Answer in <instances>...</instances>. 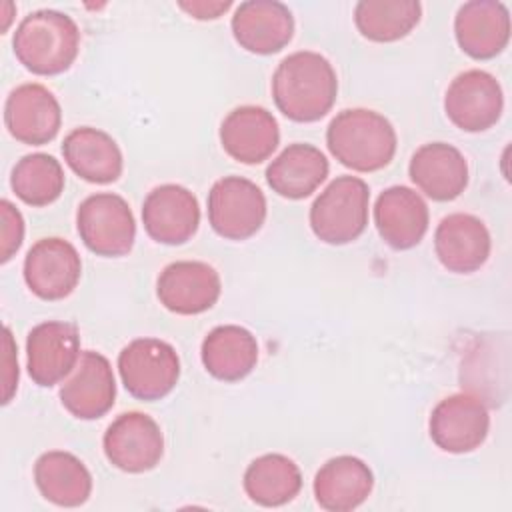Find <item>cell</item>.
<instances>
[{
    "label": "cell",
    "mask_w": 512,
    "mask_h": 512,
    "mask_svg": "<svg viewBox=\"0 0 512 512\" xmlns=\"http://www.w3.org/2000/svg\"><path fill=\"white\" fill-rule=\"evenodd\" d=\"M338 94V78L330 60L312 50L288 54L272 74L276 108L294 122L324 118Z\"/></svg>",
    "instance_id": "obj_1"
},
{
    "label": "cell",
    "mask_w": 512,
    "mask_h": 512,
    "mask_svg": "<svg viewBox=\"0 0 512 512\" xmlns=\"http://www.w3.org/2000/svg\"><path fill=\"white\" fill-rule=\"evenodd\" d=\"M396 130L386 116L368 108L338 112L326 130L330 154L354 172L386 168L396 154Z\"/></svg>",
    "instance_id": "obj_2"
},
{
    "label": "cell",
    "mask_w": 512,
    "mask_h": 512,
    "mask_svg": "<svg viewBox=\"0 0 512 512\" xmlns=\"http://www.w3.org/2000/svg\"><path fill=\"white\" fill-rule=\"evenodd\" d=\"M12 48L18 62L38 76L66 72L80 50L78 24L58 10H36L18 24Z\"/></svg>",
    "instance_id": "obj_3"
},
{
    "label": "cell",
    "mask_w": 512,
    "mask_h": 512,
    "mask_svg": "<svg viewBox=\"0 0 512 512\" xmlns=\"http://www.w3.org/2000/svg\"><path fill=\"white\" fill-rule=\"evenodd\" d=\"M368 206V184L358 176H338L312 202L310 228L324 244H350L368 226Z\"/></svg>",
    "instance_id": "obj_4"
},
{
    "label": "cell",
    "mask_w": 512,
    "mask_h": 512,
    "mask_svg": "<svg viewBox=\"0 0 512 512\" xmlns=\"http://www.w3.org/2000/svg\"><path fill=\"white\" fill-rule=\"evenodd\" d=\"M118 372L130 396L154 402L178 384L180 358L176 348L160 338H136L120 350Z\"/></svg>",
    "instance_id": "obj_5"
},
{
    "label": "cell",
    "mask_w": 512,
    "mask_h": 512,
    "mask_svg": "<svg viewBox=\"0 0 512 512\" xmlns=\"http://www.w3.org/2000/svg\"><path fill=\"white\" fill-rule=\"evenodd\" d=\"M76 230L84 246L106 258L126 256L136 240V220L128 202L112 192H96L80 202Z\"/></svg>",
    "instance_id": "obj_6"
},
{
    "label": "cell",
    "mask_w": 512,
    "mask_h": 512,
    "mask_svg": "<svg viewBox=\"0 0 512 512\" xmlns=\"http://www.w3.org/2000/svg\"><path fill=\"white\" fill-rule=\"evenodd\" d=\"M266 220L264 192L248 178L224 176L208 192V222L226 240L254 236Z\"/></svg>",
    "instance_id": "obj_7"
},
{
    "label": "cell",
    "mask_w": 512,
    "mask_h": 512,
    "mask_svg": "<svg viewBox=\"0 0 512 512\" xmlns=\"http://www.w3.org/2000/svg\"><path fill=\"white\" fill-rule=\"evenodd\" d=\"M102 446L114 468L128 474H142L160 464L164 436L152 416L144 412H124L106 428Z\"/></svg>",
    "instance_id": "obj_8"
},
{
    "label": "cell",
    "mask_w": 512,
    "mask_h": 512,
    "mask_svg": "<svg viewBox=\"0 0 512 512\" xmlns=\"http://www.w3.org/2000/svg\"><path fill=\"white\" fill-rule=\"evenodd\" d=\"M504 110L500 82L486 70L460 72L446 88L444 112L448 120L464 132H484L492 128Z\"/></svg>",
    "instance_id": "obj_9"
},
{
    "label": "cell",
    "mask_w": 512,
    "mask_h": 512,
    "mask_svg": "<svg viewBox=\"0 0 512 512\" xmlns=\"http://www.w3.org/2000/svg\"><path fill=\"white\" fill-rule=\"evenodd\" d=\"M428 430L440 450L468 454L484 444L490 430V414L482 398L470 392H458L434 406Z\"/></svg>",
    "instance_id": "obj_10"
},
{
    "label": "cell",
    "mask_w": 512,
    "mask_h": 512,
    "mask_svg": "<svg viewBox=\"0 0 512 512\" xmlns=\"http://www.w3.org/2000/svg\"><path fill=\"white\" fill-rule=\"evenodd\" d=\"M82 276L78 250L64 238L50 236L32 244L24 258V282L42 300L54 302L70 296Z\"/></svg>",
    "instance_id": "obj_11"
},
{
    "label": "cell",
    "mask_w": 512,
    "mask_h": 512,
    "mask_svg": "<svg viewBox=\"0 0 512 512\" xmlns=\"http://www.w3.org/2000/svg\"><path fill=\"white\" fill-rule=\"evenodd\" d=\"M80 354V334L72 322L48 320L28 332L26 368L38 386L50 388L66 380Z\"/></svg>",
    "instance_id": "obj_12"
},
{
    "label": "cell",
    "mask_w": 512,
    "mask_h": 512,
    "mask_svg": "<svg viewBox=\"0 0 512 512\" xmlns=\"http://www.w3.org/2000/svg\"><path fill=\"white\" fill-rule=\"evenodd\" d=\"M222 292L220 274L206 262L178 260L168 264L156 280L160 304L182 316H194L210 310Z\"/></svg>",
    "instance_id": "obj_13"
},
{
    "label": "cell",
    "mask_w": 512,
    "mask_h": 512,
    "mask_svg": "<svg viewBox=\"0 0 512 512\" xmlns=\"http://www.w3.org/2000/svg\"><path fill=\"white\" fill-rule=\"evenodd\" d=\"M142 224L146 234L158 244H184L196 234L200 224L198 200L180 184L156 186L144 198Z\"/></svg>",
    "instance_id": "obj_14"
},
{
    "label": "cell",
    "mask_w": 512,
    "mask_h": 512,
    "mask_svg": "<svg viewBox=\"0 0 512 512\" xmlns=\"http://www.w3.org/2000/svg\"><path fill=\"white\" fill-rule=\"evenodd\" d=\"M4 124L18 142L42 146L56 138L62 124V110L56 96L46 86L28 82L8 94Z\"/></svg>",
    "instance_id": "obj_15"
},
{
    "label": "cell",
    "mask_w": 512,
    "mask_h": 512,
    "mask_svg": "<svg viewBox=\"0 0 512 512\" xmlns=\"http://www.w3.org/2000/svg\"><path fill=\"white\" fill-rule=\"evenodd\" d=\"M116 400V380L108 358L86 350L60 386L62 406L80 420L102 418Z\"/></svg>",
    "instance_id": "obj_16"
},
{
    "label": "cell",
    "mask_w": 512,
    "mask_h": 512,
    "mask_svg": "<svg viewBox=\"0 0 512 512\" xmlns=\"http://www.w3.org/2000/svg\"><path fill=\"white\" fill-rule=\"evenodd\" d=\"M230 26L240 48L260 56L280 52L294 36V16L286 4L276 0L242 2Z\"/></svg>",
    "instance_id": "obj_17"
},
{
    "label": "cell",
    "mask_w": 512,
    "mask_h": 512,
    "mask_svg": "<svg viewBox=\"0 0 512 512\" xmlns=\"http://www.w3.org/2000/svg\"><path fill=\"white\" fill-rule=\"evenodd\" d=\"M490 248V232L474 214H448L436 226L434 252L448 272L470 274L480 270L490 256Z\"/></svg>",
    "instance_id": "obj_18"
},
{
    "label": "cell",
    "mask_w": 512,
    "mask_h": 512,
    "mask_svg": "<svg viewBox=\"0 0 512 512\" xmlns=\"http://www.w3.org/2000/svg\"><path fill=\"white\" fill-rule=\"evenodd\" d=\"M454 36L464 54L490 60L510 42V12L496 0L464 2L454 18Z\"/></svg>",
    "instance_id": "obj_19"
},
{
    "label": "cell",
    "mask_w": 512,
    "mask_h": 512,
    "mask_svg": "<svg viewBox=\"0 0 512 512\" xmlns=\"http://www.w3.org/2000/svg\"><path fill=\"white\" fill-rule=\"evenodd\" d=\"M280 142L278 122L262 106H238L220 124L224 152L242 164H260L272 156Z\"/></svg>",
    "instance_id": "obj_20"
},
{
    "label": "cell",
    "mask_w": 512,
    "mask_h": 512,
    "mask_svg": "<svg viewBox=\"0 0 512 512\" xmlns=\"http://www.w3.org/2000/svg\"><path fill=\"white\" fill-rule=\"evenodd\" d=\"M408 176L428 198L450 202L468 186V162L456 146L428 142L412 154Z\"/></svg>",
    "instance_id": "obj_21"
},
{
    "label": "cell",
    "mask_w": 512,
    "mask_h": 512,
    "mask_svg": "<svg viewBox=\"0 0 512 512\" xmlns=\"http://www.w3.org/2000/svg\"><path fill=\"white\" fill-rule=\"evenodd\" d=\"M430 214L424 198L408 186H390L376 198L374 224L394 250H410L424 238Z\"/></svg>",
    "instance_id": "obj_22"
},
{
    "label": "cell",
    "mask_w": 512,
    "mask_h": 512,
    "mask_svg": "<svg viewBox=\"0 0 512 512\" xmlns=\"http://www.w3.org/2000/svg\"><path fill=\"white\" fill-rule=\"evenodd\" d=\"M312 488L320 508L328 512H350L372 494L374 474L364 460L342 454L320 466Z\"/></svg>",
    "instance_id": "obj_23"
},
{
    "label": "cell",
    "mask_w": 512,
    "mask_h": 512,
    "mask_svg": "<svg viewBox=\"0 0 512 512\" xmlns=\"http://www.w3.org/2000/svg\"><path fill=\"white\" fill-rule=\"evenodd\" d=\"M62 156L76 176L92 184L116 182L122 174L124 160L116 140L98 128L80 126L66 134Z\"/></svg>",
    "instance_id": "obj_24"
},
{
    "label": "cell",
    "mask_w": 512,
    "mask_h": 512,
    "mask_svg": "<svg viewBox=\"0 0 512 512\" xmlns=\"http://www.w3.org/2000/svg\"><path fill=\"white\" fill-rule=\"evenodd\" d=\"M330 164L320 148L304 142L288 144L266 168V182L282 198L302 200L326 180Z\"/></svg>",
    "instance_id": "obj_25"
},
{
    "label": "cell",
    "mask_w": 512,
    "mask_h": 512,
    "mask_svg": "<svg viewBox=\"0 0 512 512\" xmlns=\"http://www.w3.org/2000/svg\"><path fill=\"white\" fill-rule=\"evenodd\" d=\"M200 356L210 376L222 382H238L256 368L258 342L248 328L222 324L206 334Z\"/></svg>",
    "instance_id": "obj_26"
},
{
    "label": "cell",
    "mask_w": 512,
    "mask_h": 512,
    "mask_svg": "<svg viewBox=\"0 0 512 512\" xmlns=\"http://www.w3.org/2000/svg\"><path fill=\"white\" fill-rule=\"evenodd\" d=\"M34 482L48 502L62 508L82 506L92 494V474L86 464L64 450L44 452L36 460Z\"/></svg>",
    "instance_id": "obj_27"
},
{
    "label": "cell",
    "mask_w": 512,
    "mask_h": 512,
    "mask_svg": "<svg viewBox=\"0 0 512 512\" xmlns=\"http://www.w3.org/2000/svg\"><path fill=\"white\" fill-rule=\"evenodd\" d=\"M300 488L302 472L298 464L284 454L258 456L244 472V492L258 506H284L298 496Z\"/></svg>",
    "instance_id": "obj_28"
},
{
    "label": "cell",
    "mask_w": 512,
    "mask_h": 512,
    "mask_svg": "<svg viewBox=\"0 0 512 512\" xmlns=\"http://www.w3.org/2000/svg\"><path fill=\"white\" fill-rule=\"evenodd\" d=\"M420 16L418 0H360L354 6V24L372 42H396L408 36Z\"/></svg>",
    "instance_id": "obj_29"
},
{
    "label": "cell",
    "mask_w": 512,
    "mask_h": 512,
    "mask_svg": "<svg viewBox=\"0 0 512 512\" xmlns=\"http://www.w3.org/2000/svg\"><path fill=\"white\" fill-rule=\"evenodd\" d=\"M64 184L66 178L60 162L44 152L22 156L10 174L14 194L34 208L56 202L64 192Z\"/></svg>",
    "instance_id": "obj_30"
},
{
    "label": "cell",
    "mask_w": 512,
    "mask_h": 512,
    "mask_svg": "<svg viewBox=\"0 0 512 512\" xmlns=\"http://www.w3.org/2000/svg\"><path fill=\"white\" fill-rule=\"evenodd\" d=\"M0 222V262L6 264L18 252L24 240V218L20 210L6 198L0 202Z\"/></svg>",
    "instance_id": "obj_31"
},
{
    "label": "cell",
    "mask_w": 512,
    "mask_h": 512,
    "mask_svg": "<svg viewBox=\"0 0 512 512\" xmlns=\"http://www.w3.org/2000/svg\"><path fill=\"white\" fill-rule=\"evenodd\" d=\"M2 386H4V394H2V404H8L18 388V354H16V344L12 338L10 328H4V356H2Z\"/></svg>",
    "instance_id": "obj_32"
},
{
    "label": "cell",
    "mask_w": 512,
    "mask_h": 512,
    "mask_svg": "<svg viewBox=\"0 0 512 512\" xmlns=\"http://www.w3.org/2000/svg\"><path fill=\"white\" fill-rule=\"evenodd\" d=\"M178 6L196 20H216L232 6V2L230 0H180Z\"/></svg>",
    "instance_id": "obj_33"
}]
</instances>
